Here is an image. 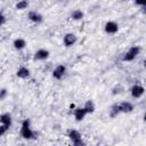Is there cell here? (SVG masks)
<instances>
[{
    "label": "cell",
    "instance_id": "1",
    "mask_svg": "<svg viewBox=\"0 0 146 146\" xmlns=\"http://www.w3.org/2000/svg\"><path fill=\"white\" fill-rule=\"evenodd\" d=\"M21 135L23 138L25 139H30L33 137V131L30 128V122L29 120H24L22 123V128H21Z\"/></svg>",
    "mask_w": 146,
    "mask_h": 146
},
{
    "label": "cell",
    "instance_id": "2",
    "mask_svg": "<svg viewBox=\"0 0 146 146\" xmlns=\"http://www.w3.org/2000/svg\"><path fill=\"white\" fill-rule=\"evenodd\" d=\"M68 137H70V139L73 141L74 145H82V144H83V141H82V139H81V135H80V132H79L78 130H74V129L70 130Z\"/></svg>",
    "mask_w": 146,
    "mask_h": 146
},
{
    "label": "cell",
    "instance_id": "3",
    "mask_svg": "<svg viewBox=\"0 0 146 146\" xmlns=\"http://www.w3.org/2000/svg\"><path fill=\"white\" fill-rule=\"evenodd\" d=\"M139 54V47H131L129 50H128V52L125 54V56H124V60H132L137 55Z\"/></svg>",
    "mask_w": 146,
    "mask_h": 146
},
{
    "label": "cell",
    "instance_id": "4",
    "mask_svg": "<svg viewBox=\"0 0 146 146\" xmlns=\"http://www.w3.org/2000/svg\"><path fill=\"white\" fill-rule=\"evenodd\" d=\"M145 92V89L140 86V84H135L132 88H131V95L132 97L135 98H139L140 96H143Z\"/></svg>",
    "mask_w": 146,
    "mask_h": 146
},
{
    "label": "cell",
    "instance_id": "5",
    "mask_svg": "<svg viewBox=\"0 0 146 146\" xmlns=\"http://www.w3.org/2000/svg\"><path fill=\"white\" fill-rule=\"evenodd\" d=\"M73 114H74V117H75L76 121H81V120H83V117H84L88 113H87V111H86L84 107H76V108L74 110Z\"/></svg>",
    "mask_w": 146,
    "mask_h": 146
},
{
    "label": "cell",
    "instance_id": "6",
    "mask_svg": "<svg viewBox=\"0 0 146 146\" xmlns=\"http://www.w3.org/2000/svg\"><path fill=\"white\" fill-rule=\"evenodd\" d=\"M117 30H119V25H117L115 22H113V21L107 22L106 25H105V31H106L107 33H110V34L117 32Z\"/></svg>",
    "mask_w": 146,
    "mask_h": 146
},
{
    "label": "cell",
    "instance_id": "7",
    "mask_svg": "<svg viewBox=\"0 0 146 146\" xmlns=\"http://www.w3.org/2000/svg\"><path fill=\"white\" fill-rule=\"evenodd\" d=\"M65 71H66V67L64 65H58V66L55 67V70L52 72V75L56 79H62V76L65 74Z\"/></svg>",
    "mask_w": 146,
    "mask_h": 146
},
{
    "label": "cell",
    "instance_id": "8",
    "mask_svg": "<svg viewBox=\"0 0 146 146\" xmlns=\"http://www.w3.org/2000/svg\"><path fill=\"white\" fill-rule=\"evenodd\" d=\"M119 105V110L120 112H124V113H128V112H131L133 110V106L131 103H128V102H123V103H120L117 104Z\"/></svg>",
    "mask_w": 146,
    "mask_h": 146
},
{
    "label": "cell",
    "instance_id": "9",
    "mask_svg": "<svg viewBox=\"0 0 146 146\" xmlns=\"http://www.w3.org/2000/svg\"><path fill=\"white\" fill-rule=\"evenodd\" d=\"M75 41H76V36L74 34H72V33H68V34H66L64 36V44L66 47L72 46L73 43H75Z\"/></svg>",
    "mask_w": 146,
    "mask_h": 146
},
{
    "label": "cell",
    "instance_id": "10",
    "mask_svg": "<svg viewBox=\"0 0 146 146\" xmlns=\"http://www.w3.org/2000/svg\"><path fill=\"white\" fill-rule=\"evenodd\" d=\"M48 56H49V51L46 50V49H40V50H38V51L34 54V58L38 59V60L46 59Z\"/></svg>",
    "mask_w": 146,
    "mask_h": 146
},
{
    "label": "cell",
    "instance_id": "11",
    "mask_svg": "<svg viewBox=\"0 0 146 146\" xmlns=\"http://www.w3.org/2000/svg\"><path fill=\"white\" fill-rule=\"evenodd\" d=\"M29 18L34 23H40L42 21V16L38 11H30L29 13Z\"/></svg>",
    "mask_w": 146,
    "mask_h": 146
},
{
    "label": "cell",
    "instance_id": "12",
    "mask_svg": "<svg viewBox=\"0 0 146 146\" xmlns=\"http://www.w3.org/2000/svg\"><path fill=\"white\" fill-rule=\"evenodd\" d=\"M16 74H17V76L21 78V79H26V78H29V75H30V70L26 68V67H21V68H18V71H17Z\"/></svg>",
    "mask_w": 146,
    "mask_h": 146
},
{
    "label": "cell",
    "instance_id": "13",
    "mask_svg": "<svg viewBox=\"0 0 146 146\" xmlns=\"http://www.w3.org/2000/svg\"><path fill=\"white\" fill-rule=\"evenodd\" d=\"M0 120H1V123H2V124H6V125H10V124H11V116L9 115V113H3V114H1Z\"/></svg>",
    "mask_w": 146,
    "mask_h": 146
},
{
    "label": "cell",
    "instance_id": "14",
    "mask_svg": "<svg viewBox=\"0 0 146 146\" xmlns=\"http://www.w3.org/2000/svg\"><path fill=\"white\" fill-rule=\"evenodd\" d=\"M25 44H26V42H25V40L24 39H21V38H18V39H16L15 41H14V47L16 48V49H23L24 47H25Z\"/></svg>",
    "mask_w": 146,
    "mask_h": 146
},
{
    "label": "cell",
    "instance_id": "15",
    "mask_svg": "<svg viewBox=\"0 0 146 146\" xmlns=\"http://www.w3.org/2000/svg\"><path fill=\"white\" fill-rule=\"evenodd\" d=\"M83 107L86 108L87 113H92V112L95 111V105H94V103H92L91 100H88V102L84 104V106H83Z\"/></svg>",
    "mask_w": 146,
    "mask_h": 146
},
{
    "label": "cell",
    "instance_id": "16",
    "mask_svg": "<svg viewBox=\"0 0 146 146\" xmlns=\"http://www.w3.org/2000/svg\"><path fill=\"white\" fill-rule=\"evenodd\" d=\"M27 6H29V2H27L26 0H21V1H18V2H17L16 8H17V9H19V10H22V9L27 8Z\"/></svg>",
    "mask_w": 146,
    "mask_h": 146
},
{
    "label": "cell",
    "instance_id": "17",
    "mask_svg": "<svg viewBox=\"0 0 146 146\" xmlns=\"http://www.w3.org/2000/svg\"><path fill=\"white\" fill-rule=\"evenodd\" d=\"M83 17V13L81 11V10H74L73 13H72V18L73 19H81Z\"/></svg>",
    "mask_w": 146,
    "mask_h": 146
},
{
    "label": "cell",
    "instance_id": "18",
    "mask_svg": "<svg viewBox=\"0 0 146 146\" xmlns=\"http://www.w3.org/2000/svg\"><path fill=\"white\" fill-rule=\"evenodd\" d=\"M8 128H9V125H6V124H2V123H1V127H0V136H2V135L7 131Z\"/></svg>",
    "mask_w": 146,
    "mask_h": 146
},
{
    "label": "cell",
    "instance_id": "19",
    "mask_svg": "<svg viewBox=\"0 0 146 146\" xmlns=\"http://www.w3.org/2000/svg\"><path fill=\"white\" fill-rule=\"evenodd\" d=\"M135 1H136V3L141 5V6H145L146 5V0H135Z\"/></svg>",
    "mask_w": 146,
    "mask_h": 146
},
{
    "label": "cell",
    "instance_id": "20",
    "mask_svg": "<svg viewBox=\"0 0 146 146\" xmlns=\"http://www.w3.org/2000/svg\"><path fill=\"white\" fill-rule=\"evenodd\" d=\"M5 96H6V89H1V95H0V98H1V99H3V98H5Z\"/></svg>",
    "mask_w": 146,
    "mask_h": 146
},
{
    "label": "cell",
    "instance_id": "21",
    "mask_svg": "<svg viewBox=\"0 0 146 146\" xmlns=\"http://www.w3.org/2000/svg\"><path fill=\"white\" fill-rule=\"evenodd\" d=\"M144 120L146 121V113H145V115H144Z\"/></svg>",
    "mask_w": 146,
    "mask_h": 146
},
{
    "label": "cell",
    "instance_id": "22",
    "mask_svg": "<svg viewBox=\"0 0 146 146\" xmlns=\"http://www.w3.org/2000/svg\"><path fill=\"white\" fill-rule=\"evenodd\" d=\"M144 65H145V67H146V59L144 60Z\"/></svg>",
    "mask_w": 146,
    "mask_h": 146
}]
</instances>
